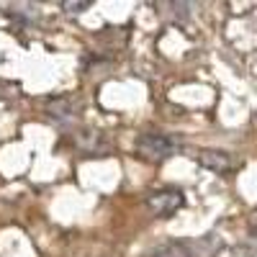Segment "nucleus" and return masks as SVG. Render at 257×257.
I'll return each instance as SVG.
<instances>
[{"instance_id": "nucleus-7", "label": "nucleus", "mask_w": 257, "mask_h": 257, "mask_svg": "<svg viewBox=\"0 0 257 257\" xmlns=\"http://www.w3.org/2000/svg\"><path fill=\"white\" fill-rule=\"evenodd\" d=\"M62 8H64V13H82L90 8V3H64Z\"/></svg>"}, {"instance_id": "nucleus-2", "label": "nucleus", "mask_w": 257, "mask_h": 257, "mask_svg": "<svg viewBox=\"0 0 257 257\" xmlns=\"http://www.w3.org/2000/svg\"><path fill=\"white\" fill-rule=\"evenodd\" d=\"M137 152L149 160V162H160V160H167V157H173L178 152V144L165 137V134H155V132H149V134H142L137 139Z\"/></svg>"}, {"instance_id": "nucleus-4", "label": "nucleus", "mask_w": 257, "mask_h": 257, "mask_svg": "<svg viewBox=\"0 0 257 257\" xmlns=\"http://www.w3.org/2000/svg\"><path fill=\"white\" fill-rule=\"evenodd\" d=\"M47 113L54 121H59V123H72V121H77L82 116V105L77 100H72V98H57V100H49Z\"/></svg>"}, {"instance_id": "nucleus-1", "label": "nucleus", "mask_w": 257, "mask_h": 257, "mask_svg": "<svg viewBox=\"0 0 257 257\" xmlns=\"http://www.w3.org/2000/svg\"><path fill=\"white\" fill-rule=\"evenodd\" d=\"M224 249V242L216 234H206L198 239H165L149 247L144 257H216Z\"/></svg>"}, {"instance_id": "nucleus-3", "label": "nucleus", "mask_w": 257, "mask_h": 257, "mask_svg": "<svg viewBox=\"0 0 257 257\" xmlns=\"http://www.w3.org/2000/svg\"><path fill=\"white\" fill-rule=\"evenodd\" d=\"M147 206H149V211H152L155 216L167 219V216H175V213L185 206V196H183V190H178V188H165V190L152 193V196L147 198Z\"/></svg>"}, {"instance_id": "nucleus-8", "label": "nucleus", "mask_w": 257, "mask_h": 257, "mask_svg": "<svg viewBox=\"0 0 257 257\" xmlns=\"http://www.w3.org/2000/svg\"><path fill=\"white\" fill-rule=\"evenodd\" d=\"M249 70H252V77L257 80V54H252V59H249Z\"/></svg>"}, {"instance_id": "nucleus-6", "label": "nucleus", "mask_w": 257, "mask_h": 257, "mask_svg": "<svg viewBox=\"0 0 257 257\" xmlns=\"http://www.w3.org/2000/svg\"><path fill=\"white\" fill-rule=\"evenodd\" d=\"M75 144L80 149H85V152H93V155H100L108 149V142H105L103 132H98V128H80L75 134Z\"/></svg>"}, {"instance_id": "nucleus-5", "label": "nucleus", "mask_w": 257, "mask_h": 257, "mask_svg": "<svg viewBox=\"0 0 257 257\" xmlns=\"http://www.w3.org/2000/svg\"><path fill=\"white\" fill-rule=\"evenodd\" d=\"M196 157L206 170H213V173H229L234 167V157L221 152V149H201Z\"/></svg>"}]
</instances>
